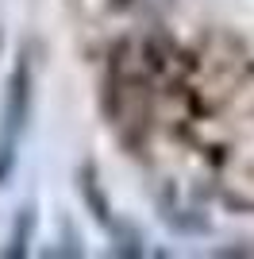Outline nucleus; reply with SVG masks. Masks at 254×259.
Segmentation results:
<instances>
[{
	"label": "nucleus",
	"mask_w": 254,
	"mask_h": 259,
	"mask_svg": "<svg viewBox=\"0 0 254 259\" xmlns=\"http://www.w3.org/2000/svg\"><path fill=\"white\" fill-rule=\"evenodd\" d=\"M31 225H35L31 205H23L20 217H16V232H12V255H20V251H23V240L31 236Z\"/></svg>",
	"instance_id": "2"
},
{
	"label": "nucleus",
	"mask_w": 254,
	"mask_h": 259,
	"mask_svg": "<svg viewBox=\"0 0 254 259\" xmlns=\"http://www.w3.org/2000/svg\"><path fill=\"white\" fill-rule=\"evenodd\" d=\"M27 101H31V70H27V54L12 70L8 81V101H4V128H0V182L8 178L12 162H16V143H20L23 120H27Z\"/></svg>",
	"instance_id": "1"
}]
</instances>
